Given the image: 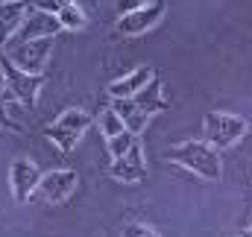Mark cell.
Instances as JSON below:
<instances>
[{"label": "cell", "instance_id": "6da1fadb", "mask_svg": "<svg viewBox=\"0 0 252 237\" xmlns=\"http://www.w3.org/2000/svg\"><path fill=\"white\" fill-rule=\"evenodd\" d=\"M167 161H173V164L185 167L190 173H196V176L205 178V181H217L220 173H223L220 170L217 149L208 147V144H199V141H182V144L170 147L167 149Z\"/></svg>", "mask_w": 252, "mask_h": 237}, {"label": "cell", "instance_id": "7a4b0ae2", "mask_svg": "<svg viewBox=\"0 0 252 237\" xmlns=\"http://www.w3.org/2000/svg\"><path fill=\"white\" fill-rule=\"evenodd\" d=\"M0 73H3V82H6V94L12 100H18L21 106L35 109V97H38V91L44 85V73H27V70H21L3 50H0Z\"/></svg>", "mask_w": 252, "mask_h": 237}, {"label": "cell", "instance_id": "3957f363", "mask_svg": "<svg viewBox=\"0 0 252 237\" xmlns=\"http://www.w3.org/2000/svg\"><path fill=\"white\" fill-rule=\"evenodd\" d=\"M88 126H91V115H88V112H82V109H67V112H62L59 118L44 129V135H47L62 152H70V149L79 144V138L88 132Z\"/></svg>", "mask_w": 252, "mask_h": 237}, {"label": "cell", "instance_id": "277c9868", "mask_svg": "<svg viewBox=\"0 0 252 237\" xmlns=\"http://www.w3.org/2000/svg\"><path fill=\"white\" fill-rule=\"evenodd\" d=\"M202 129H205V141L214 144V149H226V147L238 144L244 138V132H250L247 120L226 115V112H208L202 120Z\"/></svg>", "mask_w": 252, "mask_h": 237}, {"label": "cell", "instance_id": "5b68a950", "mask_svg": "<svg viewBox=\"0 0 252 237\" xmlns=\"http://www.w3.org/2000/svg\"><path fill=\"white\" fill-rule=\"evenodd\" d=\"M53 50V38H38V41H12L9 44V59L15 61L21 70L27 73H41L44 64L50 59Z\"/></svg>", "mask_w": 252, "mask_h": 237}, {"label": "cell", "instance_id": "8992f818", "mask_svg": "<svg viewBox=\"0 0 252 237\" xmlns=\"http://www.w3.org/2000/svg\"><path fill=\"white\" fill-rule=\"evenodd\" d=\"M79 184V176H76V170H50V173H44L41 181H38V187H35V199H41V202H50V205H56V202H64L70 193H73V187Z\"/></svg>", "mask_w": 252, "mask_h": 237}, {"label": "cell", "instance_id": "52a82bcc", "mask_svg": "<svg viewBox=\"0 0 252 237\" xmlns=\"http://www.w3.org/2000/svg\"><path fill=\"white\" fill-rule=\"evenodd\" d=\"M38 181H41V170H38L35 161H30V158H15V161H12L9 184H12V196H15V202L24 205L27 199H32Z\"/></svg>", "mask_w": 252, "mask_h": 237}, {"label": "cell", "instance_id": "ba28073f", "mask_svg": "<svg viewBox=\"0 0 252 237\" xmlns=\"http://www.w3.org/2000/svg\"><path fill=\"white\" fill-rule=\"evenodd\" d=\"M161 18H164V0H150L144 9H135L129 15H121L118 32L121 35H141V32L153 30Z\"/></svg>", "mask_w": 252, "mask_h": 237}, {"label": "cell", "instance_id": "9c48e42d", "mask_svg": "<svg viewBox=\"0 0 252 237\" xmlns=\"http://www.w3.org/2000/svg\"><path fill=\"white\" fill-rule=\"evenodd\" d=\"M112 178L124 181V184H135L147 176V164H144V152H141V144L135 141L132 149L121 155V158H112V167H109Z\"/></svg>", "mask_w": 252, "mask_h": 237}, {"label": "cell", "instance_id": "30bf717a", "mask_svg": "<svg viewBox=\"0 0 252 237\" xmlns=\"http://www.w3.org/2000/svg\"><path fill=\"white\" fill-rule=\"evenodd\" d=\"M56 32H62V24L56 15L50 12H32L27 15L24 27L18 30V35L12 41H38V38H53Z\"/></svg>", "mask_w": 252, "mask_h": 237}, {"label": "cell", "instance_id": "8fae6325", "mask_svg": "<svg viewBox=\"0 0 252 237\" xmlns=\"http://www.w3.org/2000/svg\"><path fill=\"white\" fill-rule=\"evenodd\" d=\"M153 79H156V70H153L150 64H144V67H135L132 73L121 76L118 82H112L106 91H109V97H112V100H129V97H138V94H141Z\"/></svg>", "mask_w": 252, "mask_h": 237}, {"label": "cell", "instance_id": "7c38bea8", "mask_svg": "<svg viewBox=\"0 0 252 237\" xmlns=\"http://www.w3.org/2000/svg\"><path fill=\"white\" fill-rule=\"evenodd\" d=\"M27 15H30L27 0H18V3H0V47L18 35V30L24 27Z\"/></svg>", "mask_w": 252, "mask_h": 237}, {"label": "cell", "instance_id": "4fadbf2b", "mask_svg": "<svg viewBox=\"0 0 252 237\" xmlns=\"http://www.w3.org/2000/svg\"><path fill=\"white\" fill-rule=\"evenodd\" d=\"M112 112H118V115H121L126 132H132V135H141V132H144V126H147V120H150V115H144V112L135 106V100H132V97H129V100H115V103H112Z\"/></svg>", "mask_w": 252, "mask_h": 237}, {"label": "cell", "instance_id": "5bb4252c", "mask_svg": "<svg viewBox=\"0 0 252 237\" xmlns=\"http://www.w3.org/2000/svg\"><path fill=\"white\" fill-rule=\"evenodd\" d=\"M135 100V106L144 112V115H158V112H164L167 109V97H164V91H161V82L158 79H153L138 97H132Z\"/></svg>", "mask_w": 252, "mask_h": 237}, {"label": "cell", "instance_id": "9a60e30c", "mask_svg": "<svg viewBox=\"0 0 252 237\" xmlns=\"http://www.w3.org/2000/svg\"><path fill=\"white\" fill-rule=\"evenodd\" d=\"M56 18H59L62 30H82L85 27V12L79 9V3H67Z\"/></svg>", "mask_w": 252, "mask_h": 237}, {"label": "cell", "instance_id": "2e32d148", "mask_svg": "<svg viewBox=\"0 0 252 237\" xmlns=\"http://www.w3.org/2000/svg\"><path fill=\"white\" fill-rule=\"evenodd\" d=\"M100 129H103L106 141H112V138H118V135H124V132H126L121 115H118V112H112V109H106V112L100 115Z\"/></svg>", "mask_w": 252, "mask_h": 237}, {"label": "cell", "instance_id": "e0dca14e", "mask_svg": "<svg viewBox=\"0 0 252 237\" xmlns=\"http://www.w3.org/2000/svg\"><path fill=\"white\" fill-rule=\"evenodd\" d=\"M132 144H135V135H132V132H124V135L112 138V141H109V152H112V158L126 155V152L132 149Z\"/></svg>", "mask_w": 252, "mask_h": 237}, {"label": "cell", "instance_id": "ac0fdd59", "mask_svg": "<svg viewBox=\"0 0 252 237\" xmlns=\"http://www.w3.org/2000/svg\"><path fill=\"white\" fill-rule=\"evenodd\" d=\"M121 237H158V232L150 229V226H144V223H126Z\"/></svg>", "mask_w": 252, "mask_h": 237}, {"label": "cell", "instance_id": "d6986e66", "mask_svg": "<svg viewBox=\"0 0 252 237\" xmlns=\"http://www.w3.org/2000/svg\"><path fill=\"white\" fill-rule=\"evenodd\" d=\"M38 12H50V15H59L67 3H76V0H30Z\"/></svg>", "mask_w": 252, "mask_h": 237}, {"label": "cell", "instance_id": "ffe728a7", "mask_svg": "<svg viewBox=\"0 0 252 237\" xmlns=\"http://www.w3.org/2000/svg\"><path fill=\"white\" fill-rule=\"evenodd\" d=\"M118 3V12L121 15H129V12H135V9H144L150 0H115Z\"/></svg>", "mask_w": 252, "mask_h": 237}, {"label": "cell", "instance_id": "44dd1931", "mask_svg": "<svg viewBox=\"0 0 252 237\" xmlns=\"http://www.w3.org/2000/svg\"><path fill=\"white\" fill-rule=\"evenodd\" d=\"M0 126H6V129H12V132H21V126L9 118V112H6V100H3V94H0Z\"/></svg>", "mask_w": 252, "mask_h": 237}, {"label": "cell", "instance_id": "7402d4cb", "mask_svg": "<svg viewBox=\"0 0 252 237\" xmlns=\"http://www.w3.org/2000/svg\"><path fill=\"white\" fill-rule=\"evenodd\" d=\"M238 237H252V229H250V232H241Z\"/></svg>", "mask_w": 252, "mask_h": 237}, {"label": "cell", "instance_id": "603a6c76", "mask_svg": "<svg viewBox=\"0 0 252 237\" xmlns=\"http://www.w3.org/2000/svg\"><path fill=\"white\" fill-rule=\"evenodd\" d=\"M0 3H18V0H0Z\"/></svg>", "mask_w": 252, "mask_h": 237}, {"label": "cell", "instance_id": "cb8c5ba5", "mask_svg": "<svg viewBox=\"0 0 252 237\" xmlns=\"http://www.w3.org/2000/svg\"><path fill=\"white\" fill-rule=\"evenodd\" d=\"M250 132H252V126H250Z\"/></svg>", "mask_w": 252, "mask_h": 237}]
</instances>
